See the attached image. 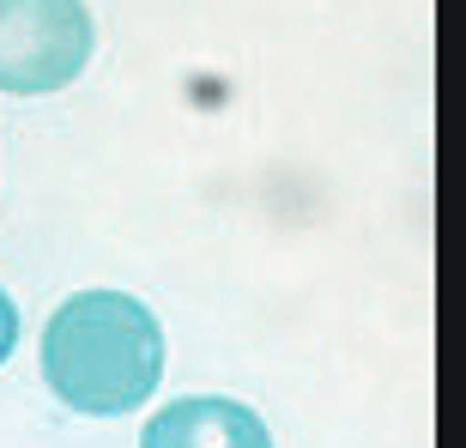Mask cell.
I'll return each instance as SVG.
<instances>
[{
	"label": "cell",
	"instance_id": "obj_1",
	"mask_svg": "<svg viewBox=\"0 0 466 448\" xmlns=\"http://www.w3.org/2000/svg\"><path fill=\"white\" fill-rule=\"evenodd\" d=\"M164 376V328L127 291H79L43 328V382L86 418L146 406Z\"/></svg>",
	"mask_w": 466,
	"mask_h": 448
},
{
	"label": "cell",
	"instance_id": "obj_2",
	"mask_svg": "<svg viewBox=\"0 0 466 448\" xmlns=\"http://www.w3.org/2000/svg\"><path fill=\"white\" fill-rule=\"evenodd\" d=\"M79 0H0V91H61L91 61Z\"/></svg>",
	"mask_w": 466,
	"mask_h": 448
},
{
	"label": "cell",
	"instance_id": "obj_3",
	"mask_svg": "<svg viewBox=\"0 0 466 448\" xmlns=\"http://www.w3.org/2000/svg\"><path fill=\"white\" fill-rule=\"evenodd\" d=\"M139 448H273V431L237 400L188 394L157 406V418H146Z\"/></svg>",
	"mask_w": 466,
	"mask_h": 448
},
{
	"label": "cell",
	"instance_id": "obj_4",
	"mask_svg": "<svg viewBox=\"0 0 466 448\" xmlns=\"http://www.w3.org/2000/svg\"><path fill=\"white\" fill-rule=\"evenodd\" d=\"M13 345H18V310H13V297L0 291V363L13 358Z\"/></svg>",
	"mask_w": 466,
	"mask_h": 448
}]
</instances>
